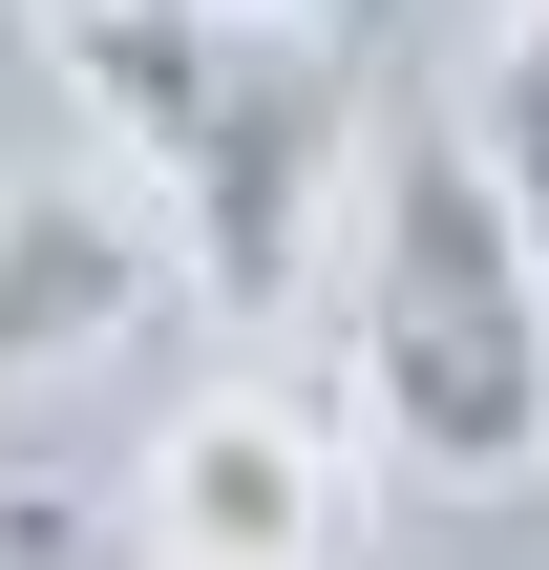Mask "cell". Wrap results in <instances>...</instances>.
Masks as SVG:
<instances>
[{
  "label": "cell",
  "instance_id": "52a82bcc",
  "mask_svg": "<svg viewBox=\"0 0 549 570\" xmlns=\"http://www.w3.org/2000/svg\"><path fill=\"white\" fill-rule=\"evenodd\" d=\"M42 21H63V0H42Z\"/></svg>",
  "mask_w": 549,
  "mask_h": 570
},
{
  "label": "cell",
  "instance_id": "8992f818",
  "mask_svg": "<svg viewBox=\"0 0 549 570\" xmlns=\"http://www.w3.org/2000/svg\"><path fill=\"white\" fill-rule=\"evenodd\" d=\"M0 570H42V508H21V487H0Z\"/></svg>",
  "mask_w": 549,
  "mask_h": 570
},
{
  "label": "cell",
  "instance_id": "6da1fadb",
  "mask_svg": "<svg viewBox=\"0 0 549 570\" xmlns=\"http://www.w3.org/2000/svg\"><path fill=\"white\" fill-rule=\"evenodd\" d=\"M42 42H63L106 169L169 212L212 317H296L339 275V212H360V148H381L339 0H63Z\"/></svg>",
  "mask_w": 549,
  "mask_h": 570
},
{
  "label": "cell",
  "instance_id": "3957f363",
  "mask_svg": "<svg viewBox=\"0 0 549 570\" xmlns=\"http://www.w3.org/2000/svg\"><path fill=\"white\" fill-rule=\"evenodd\" d=\"M169 296H190V254L127 169H0V402L106 381Z\"/></svg>",
  "mask_w": 549,
  "mask_h": 570
},
{
  "label": "cell",
  "instance_id": "277c9868",
  "mask_svg": "<svg viewBox=\"0 0 549 570\" xmlns=\"http://www.w3.org/2000/svg\"><path fill=\"white\" fill-rule=\"evenodd\" d=\"M127 550L148 570H360L339 529V465H317V423L296 402H190L169 444H148V487H127Z\"/></svg>",
  "mask_w": 549,
  "mask_h": 570
},
{
  "label": "cell",
  "instance_id": "7a4b0ae2",
  "mask_svg": "<svg viewBox=\"0 0 549 570\" xmlns=\"http://www.w3.org/2000/svg\"><path fill=\"white\" fill-rule=\"evenodd\" d=\"M339 381H360V444L402 487H529L549 465V233L487 190V148L444 106H402L360 148V212H339Z\"/></svg>",
  "mask_w": 549,
  "mask_h": 570
},
{
  "label": "cell",
  "instance_id": "5b68a950",
  "mask_svg": "<svg viewBox=\"0 0 549 570\" xmlns=\"http://www.w3.org/2000/svg\"><path fill=\"white\" fill-rule=\"evenodd\" d=\"M444 127L487 148V190L549 233V0H508V21H487V63H465V106H444Z\"/></svg>",
  "mask_w": 549,
  "mask_h": 570
}]
</instances>
